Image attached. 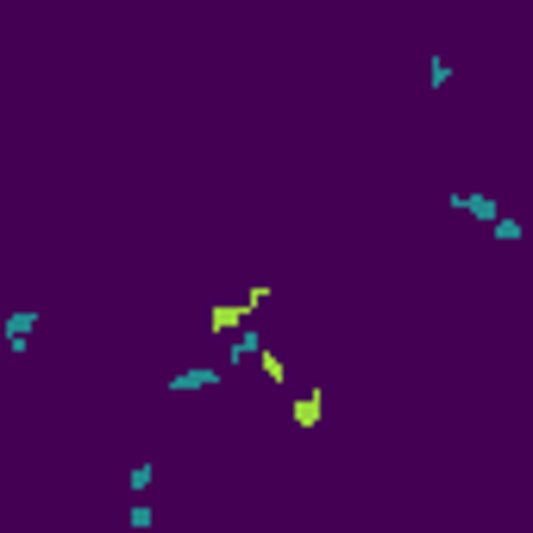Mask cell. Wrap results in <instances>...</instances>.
Returning <instances> with one entry per match:
<instances>
[{
	"label": "cell",
	"instance_id": "cell-1",
	"mask_svg": "<svg viewBox=\"0 0 533 533\" xmlns=\"http://www.w3.org/2000/svg\"><path fill=\"white\" fill-rule=\"evenodd\" d=\"M226 383V364H189L170 377V396H195V389H220Z\"/></svg>",
	"mask_w": 533,
	"mask_h": 533
},
{
	"label": "cell",
	"instance_id": "cell-2",
	"mask_svg": "<svg viewBox=\"0 0 533 533\" xmlns=\"http://www.w3.org/2000/svg\"><path fill=\"white\" fill-rule=\"evenodd\" d=\"M452 207H458V214H471V220H483V226H496V220H502L496 195H483V189H458V195H452Z\"/></svg>",
	"mask_w": 533,
	"mask_h": 533
},
{
	"label": "cell",
	"instance_id": "cell-3",
	"mask_svg": "<svg viewBox=\"0 0 533 533\" xmlns=\"http://www.w3.org/2000/svg\"><path fill=\"white\" fill-rule=\"evenodd\" d=\"M38 308H13L7 314V352H26V345H32V333H38Z\"/></svg>",
	"mask_w": 533,
	"mask_h": 533
},
{
	"label": "cell",
	"instance_id": "cell-4",
	"mask_svg": "<svg viewBox=\"0 0 533 533\" xmlns=\"http://www.w3.org/2000/svg\"><path fill=\"white\" fill-rule=\"evenodd\" d=\"M245 358H264V339H258V327H239L233 339H226V370H233V364H245Z\"/></svg>",
	"mask_w": 533,
	"mask_h": 533
},
{
	"label": "cell",
	"instance_id": "cell-5",
	"mask_svg": "<svg viewBox=\"0 0 533 533\" xmlns=\"http://www.w3.org/2000/svg\"><path fill=\"white\" fill-rule=\"evenodd\" d=\"M320 414H327V396H320V389L295 396V421H301V427H320Z\"/></svg>",
	"mask_w": 533,
	"mask_h": 533
},
{
	"label": "cell",
	"instance_id": "cell-6",
	"mask_svg": "<svg viewBox=\"0 0 533 533\" xmlns=\"http://www.w3.org/2000/svg\"><path fill=\"white\" fill-rule=\"evenodd\" d=\"M490 233H496L502 245H527V239H533V226H527V220H515V214H502V220L490 226Z\"/></svg>",
	"mask_w": 533,
	"mask_h": 533
},
{
	"label": "cell",
	"instance_id": "cell-7",
	"mask_svg": "<svg viewBox=\"0 0 533 533\" xmlns=\"http://www.w3.org/2000/svg\"><path fill=\"white\" fill-rule=\"evenodd\" d=\"M446 82H452V57H446V51H433V63H427V88L439 95Z\"/></svg>",
	"mask_w": 533,
	"mask_h": 533
},
{
	"label": "cell",
	"instance_id": "cell-8",
	"mask_svg": "<svg viewBox=\"0 0 533 533\" xmlns=\"http://www.w3.org/2000/svg\"><path fill=\"white\" fill-rule=\"evenodd\" d=\"M126 490H132V496H145V490H151V458H138V465L126 471Z\"/></svg>",
	"mask_w": 533,
	"mask_h": 533
},
{
	"label": "cell",
	"instance_id": "cell-9",
	"mask_svg": "<svg viewBox=\"0 0 533 533\" xmlns=\"http://www.w3.org/2000/svg\"><path fill=\"white\" fill-rule=\"evenodd\" d=\"M126 527H132V533H151V502H132V508H126Z\"/></svg>",
	"mask_w": 533,
	"mask_h": 533
},
{
	"label": "cell",
	"instance_id": "cell-10",
	"mask_svg": "<svg viewBox=\"0 0 533 533\" xmlns=\"http://www.w3.org/2000/svg\"><path fill=\"white\" fill-rule=\"evenodd\" d=\"M258 364H264V377H270V383H289V364H283V358H270V352H264Z\"/></svg>",
	"mask_w": 533,
	"mask_h": 533
}]
</instances>
